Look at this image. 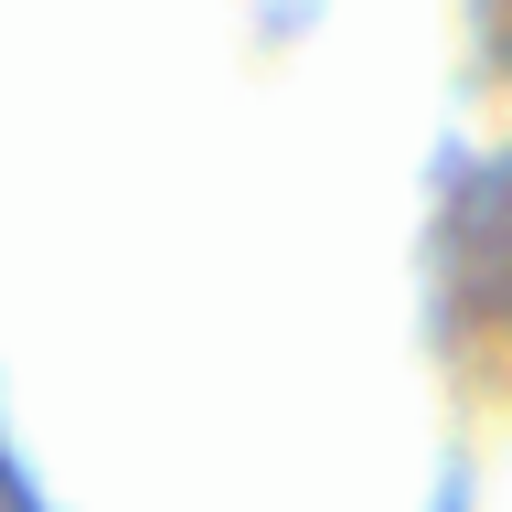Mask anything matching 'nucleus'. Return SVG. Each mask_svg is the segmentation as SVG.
Masks as SVG:
<instances>
[]
</instances>
